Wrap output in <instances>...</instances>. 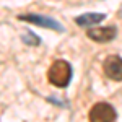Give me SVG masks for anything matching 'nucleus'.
<instances>
[{
	"label": "nucleus",
	"mask_w": 122,
	"mask_h": 122,
	"mask_svg": "<svg viewBox=\"0 0 122 122\" xmlns=\"http://www.w3.org/2000/svg\"><path fill=\"white\" fill-rule=\"evenodd\" d=\"M47 80L57 88H65L72 80V67L65 60H56L47 70Z\"/></svg>",
	"instance_id": "obj_1"
},
{
	"label": "nucleus",
	"mask_w": 122,
	"mask_h": 122,
	"mask_svg": "<svg viewBox=\"0 0 122 122\" xmlns=\"http://www.w3.org/2000/svg\"><path fill=\"white\" fill-rule=\"evenodd\" d=\"M117 112L111 104L96 103L90 111V122H116Z\"/></svg>",
	"instance_id": "obj_2"
},
{
	"label": "nucleus",
	"mask_w": 122,
	"mask_h": 122,
	"mask_svg": "<svg viewBox=\"0 0 122 122\" xmlns=\"http://www.w3.org/2000/svg\"><path fill=\"white\" fill-rule=\"evenodd\" d=\"M16 18L21 20V21L33 23V25H36V26L54 29L57 33H64V26H62L59 21H56L54 18H49V16H41V15H34V13H28V15H18Z\"/></svg>",
	"instance_id": "obj_3"
},
{
	"label": "nucleus",
	"mask_w": 122,
	"mask_h": 122,
	"mask_svg": "<svg viewBox=\"0 0 122 122\" xmlns=\"http://www.w3.org/2000/svg\"><path fill=\"white\" fill-rule=\"evenodd\" d=\"M104 75L114 81H122V57L109 56L103 62Z\"/></svg>",
	"instance_id": "obj_4"
},
{
	"label": "nucleus",
	"mask_w": 122,
	"mask_h": 122,
	"mask_svg": "<svg viewBox=\"0 0 122 122\" xmlns=\"http://www.w3.org/2000/svg\"><path fill=\"white\" fill-rule=\"evenodd\" d=\"M86 36L96 42H107L117 36L116 26H106V28H90L86 31Z\"/></svg>",
	"instance_id": "obj_5"
},
{
	"label": "nucleus",
	"mask_w": 122,
	"mask_h": 122,
	"mask_svg": "<svg viewBox=\"0 0 122 122\" xmlns=\"http://www.w3.org/2000/svg\"><path fill=\"white\" fill-rule=\"evenodd\" d=\"M106 18L104 13H85L75 18V23L78 26H94L98 23H101Z\"/></svg>",
	"instance_id": "obj_6"
},
{
	"label": "nucleus",
	"mask_w": 122,
	"mask_h": 122,
	"mask_svg": "<svg viewBox=\"0 0 122 122\" xmlns=\"http://www.w3.org/2000/svg\"><path fill=\"white\" fill-rule=\"evenodd\" d=\"M21 39H23V42H26V44H31V46H39V44H41V39H39L36 34H33V33L23 34V36H21Z\"/></svg>",
	"instance_id": "obj_7"
}]
</instances>
